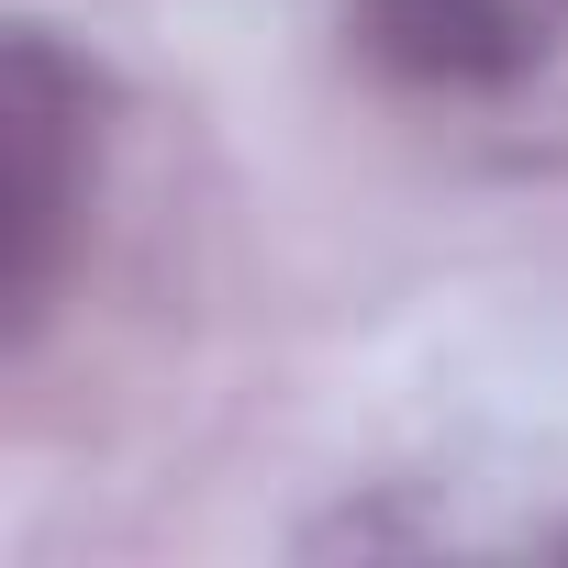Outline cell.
I'll return each instance as SVG.
<instances>
[{
	"label": "cell",
	"instance_id": "obj_1",
	"mask_svg": "<svg viewBox=\"0 0 568 568\" xmlns=\"http://www.w3.org/2000/svg\"><path fill=\"white\" fill-rule=\"evenodd\" d=\"M101 112H112V79L45 23L0 45V335L12 346L45 324L68 278V245L101 179Z\"/></svg>",
	"mask_w": 568,
	"mask_h": 568
},
{
	"label": "cell",
	"instance_id": "obj_3",
	"mask_svg": "<svg viewBox=\"0 0 568 568\" xmlns=\"http://www.w3.org/2000/svg\"><path fill=\"white\" fill-rule=\"evenodd\" d=\"M557 546H568V535H557Z\"/></svg>",
	"mask_w": 568,
	"mask_h": 568
},
{
	"label": "cell",
	"instance_id": "obj_2",
	"mask_svg": "<svg viewBox=\"0 0 568 568\" xmlns=\"http://www.w3.org/2000/svg\"><path fill=\"white\" fill-rule=\"evenodd\" d=\"M346 34L413 101H501L568 57V0H346Z\"/></svg>",
	"mask_w": 568,
	"mask_h": 568
}]
</instances>
